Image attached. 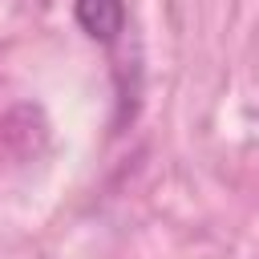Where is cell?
Returning a JSON list of instances; mask_svg holds the SVG:
<instances>
[{
    "label": "cell",
    "instance_id": "cell-1",
    "mask_svg": "<svg viewBox=\"0 0 259 259\" xmlns=\"http://www.w3.org/2000/svg\"><path fill=\"white\" fill-rule=\"evenodd\" d=\"M73 12H77L81 28L93 40H113L125 24V4L121 0H73Z\"/></svg>",
    "mask_w": 259,
    "mask_h": 259
}]
</instances>
